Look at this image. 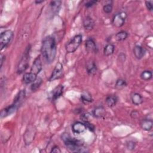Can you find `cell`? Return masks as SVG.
<instances>
[{
  "mask_svg": "<svg viewBox=\"0 0 153 153\" xmlns=\"http://www.w3.org/2000/svg\"><path fill=\"white\" fill-rule=\"evenodd\" d=\"M140 126L142 130L145 131H150L153 126L152 120L149 118H144L140 120Z\"/></svg>",
  "mask_w": 153,
  "mask_h": 153,
  "instance_id": "4fadbf2b",
  "label": "cell"
},
{
  "mask_svg": "<svg viewBox=\"0 0 153 153\" xmlns=\"http://www.w3.org/2000/svg\"><path fill=\"white\" fill-rule=\"evenodd\" d=\"M131 101L133 105L138 106L143 103V99L140 94L138 93H133L131 95Z\"/></svg>",
  "mask_w": 153,
  "mask_h": 153,
  "instance_id": "603a6c76",
  "label": "cell"
},
{
  "mask_svg": "<svg viewBox=\"0 0 153 153\" xmlns=\"http://www.w3.org/2000/svg\"><path fill=\"white\" fill-rule=\"evenodd\" d=\"M62 140L65 145L71 152H87L88 151L86 148L81 140L72 137L69 133H64L61 136Z\"/></svg>",
  "mask_w": 153,
  "mask_h": 153,
  "instance_id": "7a4b0ae2",
  "label": "cell"
},
{
  "mask_svg": "<svg viewBox=\"0 0 153 153\" xmlns=\"http://www.w3.org/2000/svg\"><path fill=\"white\" fill-rule=\"evenodd\" d=\"M25 96H26L25 90H20V91L18 92V93H17V94H16V96H15L13 103L15 104V105H17L18 107H19V106H20V105L23 103V102L24 101L25 98Z\"/></svg>",
  "mask_w": 153,
  "mask_h": 153,
  "instance_id": "ac0fdd59",
  "label": "cell"
},
{
  "mask_svg": "<svg viewBox=\"0 0 153 153\" xmlns=\"http://www.w3.org/2000/svg\"><path fill=\"white\" fill-rule=\"evenodd\" d=\"M145 6L149 11L152 12L153 11V1H145Z\"/></svg>",
  "mask_w": 153,
  "mask_h": 153,
  "instance_id": "d6a6232c",
  "label": "cell"
},
{
  "mask_svg": "<svg viewBox=\"0 0 153 153\" xmlns=\"http://www.w3.org/2000/svg\"><path fill=\"white\" fill-rule=\"evenodd\" d=\"M82 25L85 29L90 30L94 26V21L90 16H87L83 19Z\"/></svg>",
  "mask_w": 153,
  "mask_h": 153,
  "instance_id": "d6986e66",
  "label": "cell"
},
{
  "mask_svg": "<svg viewBox=\"0 0 153 153\" xmlns=\"http://www.w3.org/2000/svg\"><path fill=\"white\" fill-rule=\"evenodd\" d=\"M5 56L3 55V54H1V65H0V67L1 68H2L3 63H4V60H5Z\"/></svg>",
  "mask_w": 153,
  "mask_h": 153,
  "instance_id": "74e56055",
  "label": "cell"
},
{
  "mask_svg": "<svg viewBox=\"0 0 153 153\" xmlns=\"http://www.w3.org/2000/svg\"><path fill=\"white\" fill-rule=\"evenodd\" d=\"M36 133V128L33 125L30 124L27 127L23 135V140L26 145H29L33 142Z\"/></svg>",
  "mask_w": 153,
  "mask_h": 153,
  "instance_id": "8992f818",
  "label": "cell"
},
{
  "mask_svg": "<svg viewBox=\"0 0 153 153\" xmlns=\"http://www.w3.org/2000/svg\"><path fill=\"white\" fill-rule=\"evenodd\" d=\"M84 124L87 128V129L89 130L90 131H92V132H94V130H95V127L94 126L91 124V123H90L88 121H84Z\"/></svg>",
  "mask_w": 153,
  "mask_h": 153,
  "instance_id": "1f68e13d",
  "label": "cell"
},
{
  "mask_svg": "<svg viewBox=\"0 0 153 153\" xmlns=\"http://www.w3.org/2000/svg\"><path fill=\"white\" fill-rule=\"evenodd\" d=\"M44 2V0H41V1H35V3L36 4H39L42 3V2Z\"/></svg>",
  "mask_w": 153,
  "mask_h": 153,
  "instance_id": "f35d334b",
  "label": "cell"
},
{
  "mask_svg": "<svg viewBox=\"0 0 153 153\" xmlns=\"http://www.w3.org/2000/svg\"><path fill=\"white\" fill-rule=\"evenodd\" d=\"M82 41V36L81 34L74 36L72 39L66 44L65 49L67 53H72L75 52L81 45Z\"/></svg>",
  "mask_w": 153,
  "mask_h": 153,
  "instance_id": "277c9868",
  "label": "cell"
},
{
  "mask_svg": "<svg viewBox=\"0 0 153 153\" xmlns=\"http://www.w3.org/2000/svg\"><path fill=\"white\" fill-rule=\"evenodd\" d=\"M50 152H54V153H60L61 150L59 148V147L57 145H54L53 147H52Z\"/></svg>",
  "mask_w": 153,
  "mask_h": 153,
  "instance_id": "e575fe53",
  "label": "cell"
},
{
  "mask_svg": "<svg viewBox=\"0 0 153 153\" xmlns=\"http://www.w3.org/2000/svg\"><path fill=\"white\" fill-rule=\"evenodd\" d=\"M88 118H89V114L88 113H85V114H82L81 115V118L82 120V121H86L88 120Z\"/></svg>",
  "mask_w": 153,
  "mask_h": 153,
  "instance_id": "d590c367",
  "label": "cell"
},
{
  "mask_svg": "<svg viewBox=\"0 0 153 153\" xmlns=\"http://www.w3.org/2000/svg\"><path fill=\"white\" fill-rule=\"evenodd\" d=\"M85 50L87 52L91 53H97L98 48L94 40L91 38H88L85 41Z\"/></svg>",
  "mask_w": 153,
  "mask_h": 153,
  "instance_id": "30bf717a",
  "label": "cell"
},
{
  "mask_svg": "<svg viewBox=\"0 0 153 153\" xmlns=\"http://www.w3.org/2000/svg\"><path fill=\"white\" fill-rule=\"evenodd\" d=\"M14 37V33L11 30H6L2 32L0 35L1 50L6 48L12 41Z\"/></svg>",
  "mask_w": 153,
  "mask_h": 153,
  "instance_id": "5b68a950",
  "label": "cell"
},
{
  "mask_svg": "<svg viewBox=\"0 0 153 153\" xmlns=\"http://www.w3.org/2000/svg\"><path fill=\"white\" fill-rule=\"evenodd\" d=\"M42 83V79L41 78L38 77L37 78V79L32 83L31 85H30V90L32 91H36L39 87L41 86V85Z\"/></svg>",
  "mask_w": 153,
  "mask_h": 153,
  "instance_id": "83f0119b",
  "label": "cell"
},
{
  "mask_svg": "<svg viewBox=\"0 0 153 153\" xmlns=\"http://www.w3.org/2000/svg\"><path fill=\"white\" fill-rule=\"evenodd\" d=\"M106 115V109L102 106L96 107L92 111V116L96 118H100Z\"/></svg>",
  "mask_w": 153,
  "mask_h": 153,
  "instance_id": "e0dca14e",
  "label": "cell"
},
{
  "mask_svg": "<svg viewBox=\"0 0 153 153\" xmlns=\"http://www.w3.org/2000/svg\"><path fill=\"white\" fill-rule=\"evenodd\" d=\"M41 53L44 61L51 63L55 59L57 53V46L55 38L51 35L44 38L41 47Z\"/></svg>",
  "mask_w": 153,
  "mask_h": 153,
  "instance_id": "6da1fadb",
  "label": "cell"
},
{
  "mask_svg": "<svg viewBox=\"0 0 153 153\" xmlns=\"http://www.w3.org/2000/svg\"><path fill=\"white\" fill-rule=\"evenodd\" d=\"M37 79V75L32 72H26L24 74L22 81L25 84H29L33 82Z\"/></svg>",
  "mask_w": 153,
  "mask_h": 153,
  "instance_id": "9a60e30c",
  "label": "cell"
},
{
  "mask_svg": "<svg viewBox=\"0 0 153 153\" xmlns=\"http://www.w3.org/2000/svg\"><path fill=\"white\" fill-rule=\"evenodd\" d=\"M118 96L115 94H110L107 96V97L105 99V103L106 105L109 107L112 108L116 105L117 102H118Z\"/></svg>",
  "mask_w": 153,
  "mask_h": 153,
  "instance_id": "7402d4cb",
  "label": "cell"
},
{
  "mask_svg": "<svg viewBox=\"0 0 153 153\" xmlns=\"http://www.w3.org/2000/svg\"><path fill=\"white\" fill-rule=\"evenodd\" d=\"M87 129L84 123L77 121L74 123L72 126V130L74 133L81 134L85 131Z\"/></svg>",
  "mask_w": 153,
  "mask_h": 153,
  "instance_id": "7c38bea8",
  "label": "cell"
},
{
  "mask_svg": "<svg viewBox=\"0 0 153 153\" xmlns=\"http://www.w3.org/2000/svg\"><path fill=\"white\" fill-rule=\"evenodd\" d=\"M127 36H128V33L126 31L121 30L118 32L115 35V39L117 42H121L126 39Z\"/></svg>",
  "mask_w": 153,
  "mask_h": 153,
  "instance_id": "d4e9b609",
  "label": "cell"
},
{
  "mask_svg": "<svg viewBox=\"0 0 153 153\" xmlns=\"http://www.w3.org/2000/svg\"><path fill=\"white\" fill-rule=\"evenodd\" d=\"M61 4H62V1L59 0L51 1L49 4V7L51 13L54 14H57L60 8Z\"/></svg>",
  "mask_w": 153,
  "mask_h": 153,
  "instance_id": "ffe728a7",
  "label": "cell"
},
{
  "mask_svg": "<svg viewBox=\"0 0 153 153\" xmlns=\"http://www.w3.org/2000/svg\"><path fill=\"white\" fill-rule=\"evenodd\" d=\"M97 2V1H88L85 4V6L86 8H90L96 5Z\"/></svg>",
  "mask_w": 153,
  "mask_h": 153,
  "instance_id": "836d02e7",
  "label": "cell"
},
{
  "mask_svg": "<svg viewBox=\"0 0 153 153\" xmlns=\"http://www.w3.org/2000/svg\"><path fill=\"white\" fill-rule=\"evenodd\" d=\"M30 47L29 45L25 49L22 58L20 59L17 67V73L18 74H21L23 73L29 66V54H30Z\"/></svg>",
  "mask_w": 153,
  "mask_h": 153,
  "instance_id": "3957f363",
  "label": "cell"
},
{
  "mask_svg": "<svg viewBox=\"0 0 153 153\" xmlns=\"http://www.w3.org/2000/svg\"><path fill=\"white\" fill-rule=\"evenodd\" d=\"M126 18L127 14L126 12H120L113 16L112 19V23L116 27H121L124 25Z\"/></svg>",
  "mask_w": 153,
  "mask_h": 153,
  "instance_id": "52a82bcc",
  "label": "cell"
},
{
  "mask_svg": "<svg viewBox=\"0 0 153 153\" xmlns=\"http://www.w3.org/2000/svg\"><path fill=\"white\" fill-rule=\"evenodd\" d=\"M63 65L60 62H58L54 66V69L48 79L49 81H53L56 79H59L63 77Z\"/></svg>",
  "mask_w": 153,
  "mask_h": 153,
  "instance_id": "ba28073f",
  "label": "cell"
},
{
  "mask_svg": "<svg viewBox=\"0 0 153 153\" xmlns=\"http://www.w3.org/2000/svg\"><path fill=\"white\" fill-rule=\"evenodd\" d=\"M127 86L126 81L121 78L118 79L115 84V88L117 90H121Z\"/></svg>",
  "mask_w": 153,
  "mask_h": 153,
  "instance_id": "f1b7e54d",
  "label": "cell"
},
{
  "mask_svg": "<svg viewBox=\"0 0 153 153\" xmlns=\"http://www.w3.org/2000/svg\"><path fill=\"white\" fill-rule=\"evenodd\" d=\"M18 108L19 107L14 103L4 108L1 111V117L3 118L11 115L12 114H13L16 111Z\"/></svg>",
  "mask_w": 153,
  "mask_h": 153,
  "instance_id": "8fae6325",
  "label": "cell"
},
{
  "mask_svg": "<svg viewBox=\"0 0 153 153\" xmlns=\"http://www.w3.org/2000/svg\"><path fill=\"white\" fill-rule=\"evenodd\" d=\"M80 99H81V101L84 104L90 103L93 102V98L91 97V95L88 92H85L82 93L81 95Z\"/></svg>",
  "mask_w": 153,
  "mask_h": 153,
  "instance_id": "484cf974",
  "label": "cell"
},
{
  "mask_svg": "<svg viewBox=\"0 0 153 153\" xmlns=\"http://www.w3.org/2000/svg\"><path fill=\"white\" fill-rule=\"evenodd\" d=\"M64 90V87L62 85H59L56 86L51 92V99L53 100H56L59 99L63 94Z\"/></svg>",
  "mask_w": 153,
  "mask_h": 153,
  "instance_id": "2e32d148",
  "label": "cell"
},
{
  "mask_svg": "<svg viewBox=\"0 0 153 153\" xmlns=\"http://www.w3.org/2000/svg\"><path fill=\"white\" fill-rule=\"evenodd\" d=\"M40 57L41 56L39 55L35 59L30 69V72L36 75H38L42 69V64Z\"/></svg>",
  "mask_w": 153,
  "mask_h": 153,
  "instance_id": "9c48e42d",
  "label": "cell"
},
{
  "mask_svg": "<svg viewBox=\"0 0 153 153\" xmlns=\"http://www.w3.org/2000/svg\"><path fill=\"white\" fill-rule=\"evenodd\" d=\"M136 142L133 141V140L127 141L126 143V146L127 149L128 150H130V151L133 150L136 147Z\"/></svg>",
  "mask_w": 153,
  "mask_h": 153,
  "instance_id": "4dcf8cb0",
  "label": "cell"
},
{
  "mask_svg": "<svg viewBox=\"0 0 153 153\" xmlns=\"http://www.w3.org/2000/svg\"><path fill=\"white\" fill-rule=\"evenodd\" d=\"M140 77L144 81H149L152 77V72L149 70H145L142 72L140 75Z\"/></svg>",
  "mask_w": 153,
  "mask_h": 153,
  "instance_id": "4316f807",
  "label": "cell"
},
{
  "mask_svg": "<svg viewBox=\"0 0 153 153\" xmlns=\"http://www.w3.org/2000/svg\"><path fill=\"white\" fill-rule=\"evenodd\" d=\"M113 9L112 1H109V3L105 4L103 7V10L106 14H110Z\"/></svg>",
  "mask_w": 153,
  "mask_h": 153,
  "instance_id": "f546056e",
  "label": "cell"
},
{
  "mask_svg": "<svg viewBox=\"0 0 153 153\" xmlns=\"http://www.w3.org/2000/svg\"><path fill=\"white\" fill-rule=\"evenodd\" d=\"M115 50V46L112 44H106L103 48V54L106 56H109L112 55Z\"/></svg>",
  "mask_w": 153,
  "mask_h": 153,
  "instance_id": "cb8c5ba5",
  "label": "cell"
},
{
  "mask_svg": "<svg viewBox=\"0 0 153 153\" xmlns=\"http://www.w3.org/2000/svg\"><path fill=\"white\" fill-rule=\"evenodd\" d=\"M138 115H139V112L136 110L132 111L130 113V117L132 118H136L138 117Z\"/></svg>",
  "mask_w": 153,
  "mask_h": 153,
  "instance_id": "8d00e7d4",
  "label": "cell"
},
{
  "mask_svg": "<svg viewBox=\"0 0 153 153\" xmlns=\"http://www.w3.org/2000/svg\"><path fill=\"white\" fill-rule=\"evenodd\" d=\"M146 53L145 49L139 45H136L133 47V54L137 59H141L145 56Z\"/></svg>",
  "mask_w": 153,
  "mask_h": 153,
  "instance_id": "5bb4252c",
  "label": "cell"
},
{
  "mask_svg": "<svg viewBox=\"0 0 153 153\" xmlns=\"http://www.w3.org/2000/svg\"><path fill=\"white\" fill-rule=\"evenodd\" d=\"M85 68L87 74L90 75H94L97 72V66L94 62L92 60H90L87 62Z\"/></svg>",
  "mask_w": 153,
  "mask_h": 153,
  "instance_id": "44dd1931",
  "label": "cell"
}]
</instances>
